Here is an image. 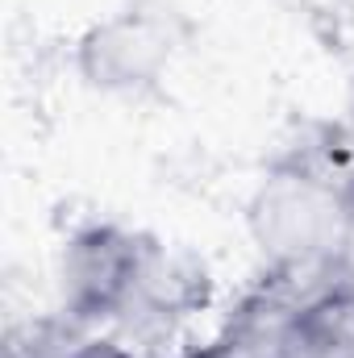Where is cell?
<instances>
[{"label": "cell", "instance_id": "1", "mask_svg": "<svg viewBox=\"0 0 354 358\" xmlns=\"http://www.w3.org/2000/svg\"><path fill=\"white\" fill-rule=\"evenodd\" d=\"M246 221L267 263L342 255L351 234V187L275 163L250 196Z\"/></svg>", "mask_w": 354, "mask_h": 358}, {"label": "cell", "instance_id": "2", "mask_svg": "<svg viewBox=\"0 0 354 358\" xmlns=\"http://www.w3.org/2000/svg\"><path fill=\"white\" fill-rule=\"evenodd\" d=\"M183 21L167 4H129L80 38V76L100 92H146L176 59Z\"/></svg>", "mask_w": 354, "mask_h": 358}, {"label": "cell", "instance_id": "3", "mask_svg": "<svg viewBox=\"0 0 354 358\" xmlns=\"http://www.w3.org/2000/svg\"><path fill=\"white\" fill-rule=\"evenodd\" d=\"M146 234H129L121 225H84L67 238L59 255V308L80 325L113 321L125 300Z\"/></svg>", "mask_w": 354, "mask_h": 358}, {"label": "cell", "instance_id": "4", "mask_svg": "<svg viewBox=\"0 0 354 358\" xmlns=\"http://www.w3.org/2000/svg\"><path fill=\"white\" fill-rule=\"evenodd\" d=\"M208 300V275L196 259L176 255L167 246H159L155 238L142 242V259L138 275L125 292V300L113 313V325L142 346L167 342L179 329L183 317H192L196 308H204Z\"/></svg>", "mask_w": 354, "mask_h": 358}, {"label": "cell", "instance_id": "5", "mask_svg": "<svg viewBox=\"0 0 354 358\" xmlns=\"http://www.w3.org/2000/svg\"><path fill=\"white\" fill-rule=\"evenodd\" d=\"M292 358H354V292L342 287L325 296L296 325Z\"/></svg>", "mask_w": 354, "mask_h": 358}]
</instances>
